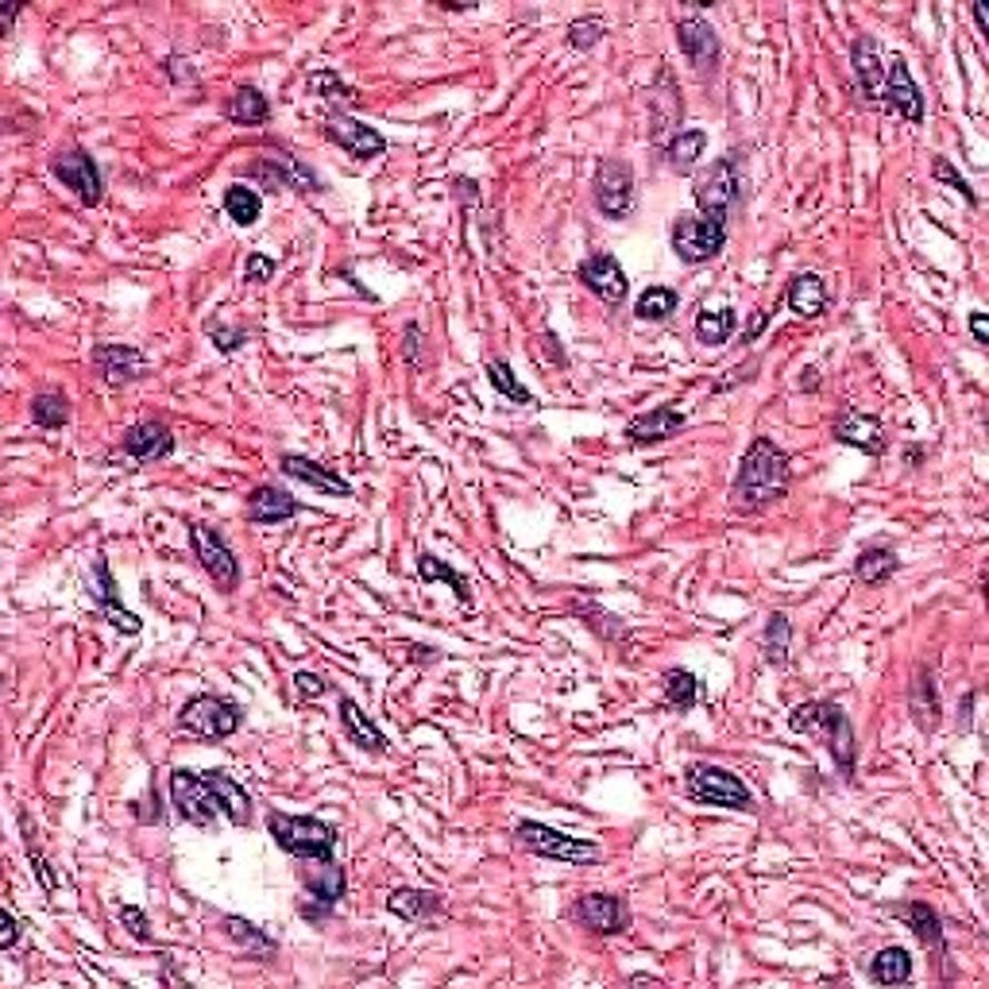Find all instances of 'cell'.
<instances>
[{"label": "cell", "instance_id": "cell-1", "mask_svg": "<svg viewBox=\"0 0 989 989\" xmlns=\"http://www.w3.org/2000/svg\"><path fill=\"white\" fill-rule=\"evenodd\" d=\"M792 488V457L773 441V437H753L750 449L742 452L739 476L731 488V507L742 515L773 507Z\"/></svg>", "mask_w": 989, "mask_h": 989}, {"label": "cell", "instance_id": "cell-2", "mask_svg": "<svg viewBox=\"0 0 989 989\" xmlns=\"http://www.w3.org/2000/svg\"><path fill=\"white\" fill-rule=\"evenodd\" d=\"M789 727L797 735H808V739L823 742L827 753L835 758V766H839V773L855 777V761H858V742H855V727H850L847 711L839 708V703L831 700H808V703H797V708L789 711Z\"/></svg>", "mask_w": 989, "mask_h": 989}, {"label": "cell", "instance_id": "cell-3", "mask_svg": "<svg viewBox=\"0 0 989 989\" xmlns=\"http://www.w3.org/2000/svg\"><path fill=\"white\" fill-rule=\"evenodd\" d=\"M692 198L700 206L703 221L727 224V217L742 206V151H727L703 170L692 186Z\"/></svg>", "mask_w": 989, "mask_h": 989}, {"label": "cell", "instance_id": "cell-4", "mask_svg": "<svg viewBox=\"0 0 989 989\" xmlns=\"http://www.w3.org/2000/svg\"><path fill=\"white\" fill-rule=\"evenodd\" d=\"M267 831L279 842V850L294 858H310V862H321V858H332L337 850V827L318 820V816H287V812H271L267 816Z\"/></svg>", "mask_w": 989, "mask_h": 989}, {"label": "cell", "instance_id": "cell-5", "mask_svg": "<svg viewBox=\"0 0 989 989\" xmlns=\"http://www.w3.org/2000/svg\"><path fill=\"white\" fill-rule=\"evenodd\" d=\"M685 792L696 800V805L731 808V812H753V792L723 766L692 761V766L685 769Z\"/></svg>", "mask_w": 989, "mask_h": 989}, {"label": "cell", "instance_id": "cell-6", "mask_svg": "<svg viewBox=\"0 0 989 989\" xmlns=\"http://www.w3.org/2000/svg\"><path fill=\"white\" fill-rule=\"evenodd\" d=\"M518 842H522L530 855L549 858V862L561 866H596L599 862V847L588 839H577V835L553 831V827L538 823V820H522L515 827Z\"/></svg>", "mask_w": 989, "mask_h": 989}, {"label": "cell", "instance_id": "cell-7", "mask_svg": "<svg viewBox=\"0 0 989 989\" xmlns=\"http://www.w3.org/2000/svg\"><path fill=\"white\" fill-rule=\"evenodd\" d=\"M240 723H244V711H240V703L224 700V696H190V700L182 703V716H178V727L182 731H190L193 739H229V735L240 731Z\"/></svg>", "mask_w": 989, "mask_h": 989}, {"label": "cell", "instance_id": "cell-8", "mask_svg": "<svg viewBox=\"0 0 989 989\" xmlns=\"http://www.w3.org/2000/svg\"><path fill=\"white\" fill-rule=\"evenodd\" d=\"M170 800H174L178 816L193 827H209L217 816H224L221 792L206 773H190V769H174L170 773Z\"/></svg>", "mask_w": 989, "mask_h": 989}, {"label": "cell", "instance_id": "cell-9", "mask_svg": "<svg viewBox=\"0 0 989 989\" xmlns=\"http://www.w3.org/2000/svg\"><path fill=\"white\" fill-rule=\"evenodd\" d=\"M591 198H596V209L611 221H622V217L635 213V167L627 159H599L596 167V182H591Z\"/></svg>", "mask_w": 989, "mask_h": 989}, {"label": "cell", "instance_id": "cell-10", "mask_svg": "<svg viewBox=\"0 0 989 989\" xmlns=\"http://www.w3.org/2000/svg\"><path fill=\"white\" fill-rule=\"evenodd\" d=\"M669 240H672V251H677L680 263L700 267V263L716 259L719 251L727 248V224H716V221H703V217L680 213L677 221H672Z\"/></svg>", "mask_w": 989, "mask_h": 989}, {"label": "cell", "instance_id": "cell-11", "mask_svg": "<svg viewBox=\"0 0 989 989\" xmlns=\"http://www.w3.org/2000/svg\"><path fill=\"white\" fill-rule=\"evenodd\" d=\"M190 546L193 557L201 561V569L209 572V580L217 583L221 591H237L240 588V561L232 557L229 541L206 522H193L190 526Z\"/></svg>", "mask_w": 989, "mask_h": 989}, {"label": "cell", "instance_id": "cell-12", "mask_svg": "<svg viewBox=\"0 0 989 989\" xmlns=\"http://www.w3.org/2000/svg\"><path fill=\"white\" fill-rule=\"evenodd\" d=\"M572 920H577L583 931H591V936L611 939L630 931V905L627 897L619 893H583L577 897V905H572Z\"/></svg>", "mask_w": 989, "mask_h": 989}, {"label": "cell", "instance_id": "cell-13", "mask_svg": "<svg viewBox=\"0 0 989 989\" xmlns=\"http://www.w3.org/2000/svg\"><path fill=\"white\" fill-rule=\"evenodd\" d=\"M51 174L59 178L62 186H67L70 193H74L82 206H101L104 198V182H101V170H97L93 156L82 148L74 151H59V156L51 159Z\"/></svg>", "mask_w": 989, "mask_h": 989}, {"label": "cell", "instance_id": "cell-14", "mask_svg": "<svg viewBox=\"0 0 989 989\" xmlns=\"http://www.w3.org/2000/svg\"><path fill=\"white\" fill-rule=\"evenodd\" d=\"M248 174L256 178L259 186H267V190H274V193H279L282 186H287V190H298V193L321 190L318 174H313V170L306 167L302 159L287 156V151H274V156L256 159V163L248 167Z\"/></svg>", "mask_w": 989, "mask_h": 989}, {"label": "cell", "instance_id": "cell-15", "mask_svg": "<svg viewBox=\"0 0 989 989\" xmlns=\"http://www.w3.org/2000/svg\"><path fill=\"white\" fill-rule=\"evenodd\" d=\"M577 279L599 298V302H607V306H622V302H627V294H630L627 271H622V263L611 256V251H596V256L583 259V263L577 267Z\"/></svg>", "mask_w": 989, "mask_h": 989}, {"label": "cell", "instance_id": "cell-16", "mask_svg": "<svg viewBox=\"0 0 989 989\" xmlns=\"http://www.w3.org/2000/svg\"><path fill=\"white\" fill-rule=\"evenodd\" d=\"M89 363H93L97 379H101L104 387H128L148 376V356L132 344H97Z\"/></svg>", "mask_w": 989, "mask_h": 989}, {"label": "cell", "instance_id": "cell-17", "mask_svg": "<svg viewBox=\"0 0 989 989\" xmlns=\"http://www.w3.org/2000/svg\"><path fill=\"white\" fill-rule=\"evenodd\" d=\"M650 117H653V143L669 148L680 136V117H685V101H680V89L672 82V70L661 67L658 70V86L650 89Z\"/></svg>", "mask_w": 989, "mask_h": 989}, {"label": "cell", "instance_id": "cell-18", "mask_svg": "<svg viewBox=\"0 0 989 989\" xmlns=\"http://www.w3.org/2000/svg\"><path fill=\"white\" fill-rule=\"evenodd\" d=\"M677 47H680V54L692 62V70L700 78L716 74V67H719V36H716V28L703 20V16H685V20L677 23Z\"/></svg>", "mask_w": 989, "mask_h": 989}, {"label": "cell", "instance_id": "cell-19", "mask_svg": "<svg viewBox=\"0 0 989 989\" xmlns=\"http://www.w3.org/2000/svg\"><path fill=\"white\" fill-rule=\"evenodd\" d=\"M831 429H835V441H839V444L862 449L866 457H873V460L889 449V437H886V429H881V421L873 418V413H862L858 407H842L839 413H835Z\"/></svg>", "mask_w": 989, "mask_h": 989}, {"label": "cell", "instance_id": "cell-20", "mask_svg": "<svg viewBox=\"0 0 989 989\" xmlns=\"http://www.w3.org/2000/svg\"><path fill=\"white\" fill-rule=\"evenodd\" d=\"M881 109L905 117L908 124H923V93L912 82V70L905 59H893L886 67V86H881Z\"/></svg>", "mask_w": 989, "mask_h": 989}, {"label": "cell", "instance_id": "cell-21", "mask_svg": "<svg viewBox=\"0 0 989 989\" xmlns=\"http://www.w3.org/2000/svg\"><path fill=\"white\" fill-rule=\"evenodd\" d=\"M326 136L332 143H340V148H344L352 159H360V163L379 159L387 151L383 132H376L371 124H360V120L344 117V112H332V117L326 120Z\"/></svg>", "mask_w": 989, "mask_h": 989}, {"label": "cell", "instance_id": "cell-22", "mask_svg": "<svg viewBox=\"0 0 989 989\" xmlns=\"http://www.w3.org/2000/svg\"><path fill=\"white\" fill-rule=\"evenodd\" d=\"M850 67H855L858 89H862V101L866 104H878V109H881V86H886V67H881L878 39L858 36L855 47H850Z\"/></svg>", "mask_w": 989, "mask_h": 989}, {"label": "cell", "instance_id": "cell-23", "mask_svg": "<svg viewBox=\"0 0 989 989\" xmlns=\"http://www.w3.org/2000/svg\"><path fill=\"white\" fill-rule=\"evenodd\" d=\"M344 886H348L344 866H337V858H321V862L306 873V889H310V897L318 901V908H302L306 920H321V916H329V908L344 897Z\"/></svg>", "mask_w": 989, "mask_h": 989}, {"label": "cell", "instance_id": "cell-24", "mask_svg": "<svg viewBox=\"0 0 989 989\" xmlns=\"http://www.w3.org/2000/svg\"><path fill=\"white\" fill-rule=\"evenodd\" d=\"M688 426V418L677 407H653L650 413H638L627 421V441L630 444H661L669 437H677Z\"/></svg>", "mask_w": 989, "mask_h": 989}, {"label": "cell", "instance_id": "cell-25", "mask_svg": "<svg viewBox=\"0 0 989 989\" xmlns=\"http://www.w3.org/2000/svg\"><path fill=\"white\" fill-rule=\"evenodd\" d=\"M279 468L290 476V480L310 483V488H318L321 494H337V499H348V494H352V483H348L344 476H337L329 464H318V460H310V457L287 452V457L279 460Z\"/></svg>", "mask_w": 989, "mask_h": 989}, {"label": "cell", "instance_id": "cell-26", "mask_svg": "<svg viewBox=\"0 0 989 989\" xmlns=\"http://www.w3.org/2000/svg\"><path fill=\"white\" fill-rule=\"evenodd\" d=\"M124 452L140 464H151V460H167L174 452V433L163 426V421H140L124 433Z\"/></svg>", "mask_w": 989, "mask_h": 989}, {"label": "cell", "instance_id": "cell-27", "mask_svg": "<svg viewBox=\"0 0 989 989\" xmlns=\"http://www.w3.org/2000/svg\"><path fill=\"white\" fill-rule=\"evenodd\" d=\"M294 515H302V502L279 488H256L248 494V522L256 526H282Z\"/></svg>", "mask_w": 989, "mask_h": 989}, {"label": "cell", "instance_id": "cell-28", "mask_svg": "<svg viewBox=\"0 0 989 989\" xmlns=\"http://www.w3.org/2000/svg\"><path fill=\"white\" fill-rule=\"evenodd\" d=\"M908 708H912V719L923 735L939 727V711H943V703H939V685H936V677H931V669H923V665L916 669L912 685H908Z\"/></svg>", "mask_w": 989, "mask_h": 989}, {"label": "cell", "instance_id": "cell-29", "mask_svg": "<svg viewBox=\"0 0 989 989\" xmlns=\"http://www.w3.org/2000/svg\"><path fill=\"white\" fill-rule=\"evenodd\" d=\"M889 912L901 916V920L912 928V936L920 939L923 947H931V951L943 955V920H939V912L931 908L928 901H908V905H889Z\"/></svg>", "mask_w": 989, "mask_h": 989}, {"label": "cell", "instance_id": "cell-30", "mask_svg": "<svg viewBox=\"0 0 989 989\" xmlns=\"http://www.w3.org/2000/svg\"><path fill=\"white\" fill-rule=\"evenodd\" d=\"M340 727H344L348 742H356L360 750H368V753H387V750H391L387 739H383V731H379V727L363 716V708L352 700V696H340Z\"/></svg>", "mask_w": 989, "mask_h": 989}, {"label": "cell", "instance_id": "cell-31", "mask_svg": "<svg viewBox=\"0 0 989 989\" xmlns=\"http://www.w3.org/2000/svg\"><path fill=\"white\" fill-rule=\"evenodd\" d=\"M785 302H789V310L797 313V318H820L827 310V282L816 271L797 274V279L789 282V290H785Z\"/></svg>", "mask_w": 989, "mask_h": 989}, {"label": "cell", "instance_id": "cell-32", "mask_svg": "<svg viewBox=\"0 0 989 989\" xmlns=\"http://www.w3.org/2000/svg\"><path fill=\"white\" fill-rule=\"evenodd\" d=\"M897 569H901V561H897L893 549L886 546H870L858 553L855 561V580L866 583V588H881V583H889L897 577Z\"/></svg>", "mask_w": 989, "mask_h": 989}, {"label": "cell", "instance_id": "cell-33", "mask_svg": "<svg viewBox=\"0 0 989 989\" xmlns=\"http://www.w3.org/2000/svg\"><path fill=\"white\" fill-rule=\"evenodd\" d=\"M387 908L410 923H426L441 912V897L429 893V889H394V893L387 897Z\"/></svg>", "mask_w": 989, "mask_h": 989}, {"label": "cell", "instance_id": "cell-34", "mask_svg": "<svg viewBox=\"0 0 989 989\" xmlns=\"http://www.w3.org/2000/svg\"><path fill=\"white\" fill-rule=\"evenodd\" d=\"M224 112H229L232 124L240 128H259L271 120V104H267V97L259 93V89L251 86H240L237 93L229 97V104H224Z\"/></svg>", "mask_w": 989, "mask_h": 989}, {"label": "cell", "instance_id": "cell-35", "mask_svg": "<svg viewBox=\"0 0 989 989\" xmlns=\"http://www.w3.org/2000/svg\"><path fill=\"white\" fill-rule=\"evenodd\" d=\"M206 777L217 785V792H221V805H224V816H229V823L248 827L251 823V797H248L244 785H240L237 777L221 773V769H209Z\"/></svg>", "mask_w": 989, "mask_h": 989}, {"label": "cell", "instance_id": "cell-36", "mask_svg": "<svg viewBox=\"0 0 989 989\" xmlns=\"http://www.w3.org/2000/svg\"><path fill=\"white\" fill-rule=\"evenodd\" d=\"M870 978L878 986H905L912 978V955L905 947H881L870 959Z\"/></svg>", "mask_w": 989, "mask_h": 989}, {"label": "cell", "instance_id": "cell-37", "mask_svg": "<svg viewBox=\"0 0 989 989\" xmlns=\"http://www.w3.org/2000/svg\"><path fill=\"white\" fill-rule=\"evenodd\" d=\"M735 329H739V313H735L731 306H723V310H703L700 318H696V340L708 348L727 344Z\"/></svg>", "mask_w": 989, "mask_h": 989}, {"label": "cell", "instance_id": "cell-38", "mask_svg": "<svg viewBox=\"0 0 989 989\" xmlns=\"http://www.w3.org/2000/svg\"><path fill=\"white\" fill-rule=\"evenodd\" d=\"M661 685H665V703H669L672 711H680V716L700 703V680H696L688 669H669Z\"/></svg>", "mask_w": 989, "mask_h": 989}, {"label": "cell", "instance_id": "cell-39", "mask_svg": "<svg viewBox=\"0 0 989 989\" xmlns=\"http://www.w3.org/2000/svg\"><path fill=\"white\" fill-rule=\"evenodd\" d=\"M703 151H708V132L692 128V132H680L677 140L665 148V156H669V167L677 170V174H688V170H696Z\"/></svg>", "mask_w": 989, "mask_h": 989}, {"label": "cell", "instance_id": "cell-40", "mask_svg": "<svg viewBox=\"0 0 989 989\" xmlns=\"http://www.w3.org/2000/svg\"><path fill=\"white\" fill-rule=\"evenodd\" d=\"M418 577L426 580V583H433V580H441V583H449L452 591H457V599L464 607H472V588H468V580L460 577L457 569H452V565H444L441 557H433V553H421L418 557Z\"/></svg>", "mask_w": 989, "mask_h": 989}, {"label": "cell", "instance_id": "cell-41", "mask_svg": "<svg viewBox=\"0 0 989 989\" xmlns=\"http://www.w3.org/2000/svg\"><path fill=\"white\" fill-rule=\"evenodd\" d=\"M789 646H792V627H789V615L773 611L766 619V635H761V650H766V661L781 669L789 661Z\"/></svg>", "mask_w": 989, "mask_h": 989}, {"label": "cell", "instance_id": "cell-42", "mask_svg": "<svg viewBox=\"0 0 989 989\" xmlns=\"http://www.w3.org/2000/svg\"><path fill=\"white\" fill-rule=\"evenodd\" d=\"M31 421L39 429H62L70 421V402L62 391H43L31 399Z\"/></svg>", "mask_w": 989, "mask_h": 989}, {"label": "cell", "instance_id": "cell-43", "mask_svg": "<svg viewBox=\"0 0 989 989\" xmlns=\"http://www.w3.org/2000/svg\"><path fill=\"white\" fill-rule=\"evenodd\" d=\"M224 213L248 229V224H256L259 213H263V198H259L251 186H229V190H224Z\"/></svg>", "mask_w": 989, "mask_h": 989}, {"label": "cell", "instance_id": "cell-44", "mask_svg": "<svg viewBox=\"0 0 989 989\" xmlns=\"http://www.w3.org/2000/svg\"><path fill=\"white\" fill-rule=\"evenodd\" d=\"M677 306H680L677 290H669V287H650V290H646V294L635 302V318H638V321H669L672 313H677Z\"/></svg>", "mask_w": 989, "mask_h": 989}, {"label": "cell", "instance_id": "cell-45", "mask_svg": "<svg viewBox=\"0 0 989 989\" xmlns=\"http://www.w3.org/2000/svg\"><path fill=\"white\" fill-rule=\"evenodd\" d=\"M488 379H491V387L502 394V399L518 402V407H533V394L526 391L522 383H518L515 371H510V363H507V360H491V363H488Z\"/></svg>", "mask_w": 989, "mask_h": 989}, {"label": "cell", "instance_id": "cell-46", "mask_svg": "<svg viewBox=\"0 0 989 989\" xmlns=\"http://www.w3.org/2000/svg\"><path fill=\"white\" fill-rule=\"evenodd\" d=\"M20 827H23V847H28V858H31V870H36L39 886H43V893H54V873H51V862L43 858V850H39V839H36V823L28 820V812H20Z\"/></svg>", "mask_w": 989, "mask_h": 989}, {"label": "cell", "instance_id": "cell-47", "mask_svg": "<svg viewBox=\"0 0 989 989\" xmlns=\"http://www.w3.org/2000/svg\"><path fill=\"white\" fill-rule=\"evenodd\" d=\"M224 931H229V936L237 939V943L259 947V951H263V955H271V951H274V939H271V936H263V931H259L256 923L240 920V916H224Z\"/></svg>", "mask_w": 989, "mask_h": 989}, {"label": "cell", "instance_id": "cell-48", "mask_svg": "<svg viewBox=\"0 0 989 989\" xmlns=\"http://www.w3.org/2000/svg\"><path fill=\"white\" fill-rule=\"evenodd\" d=\"M306 89H310V93H318V97H329V101H360V97H356V89L340 82L332 70H318V74H310Z\"/></svg>", "mask_w": 989, "mask_h": 989}, {"label": "cell", "instance_id": "cell-49", "mask_svg": "<svg viewBox=\"0 0 989 989\" xmlns=\"http://www.w3.org/2000/svg\"><path fill=\"white\" fill-rule=\"evenodd\" d=\"M572 607H577V615H580L583 622H588L591 630H596V635L611 638V642H615V638H622V635H627V627H622V622L615 619V615L599 611V607H591V603H588V607H583V603H572Z\"/></svg>", "mask_w": 989, "mask_h": 989}, {"label": "cell", "instance_id": "cell-50", "mask_svg": "<svg viewBox=\"0 0 989 989\" xmlns=\"http://www.w3.org/2000/svg\"><path fill=\"white\" fill-rule=\"evenodd\" d=\"M93 577H97V607L101 611H109V607H120V596H117V583H112V572H109V561L104 557H97L93 565Z\"/></svg>", "mask_w": 989, "mask_h": 989}, {"label": "cell", "instance_id": "cell-51", "mask_svg": "<svg viewBox=\"0 0 989 989\" xmlns=\"http://www.w3.org/2000/svg\"><path fill=\"white\" fill-rule=\"evenodd\" d=\"M931 174H936V182H943V186H951V190H959L962 198L970 201V206H978V198H975V190H970V186H967V178H962L959 170H955L951 163H947L943 156H936V159H931Z\"/></svg>", "mask_w": 989, "mask_h": 989}, {"label": "cell", "instance_id": "cell-52", "mask_svg": "<svg viewBox=\"0 0 989 989\" xmlns=\"http://www.w3.org/2000/svg\"><path fill=\"white\" fill-rule=\"evenodd\" d=\"M603 36H607L603 20H577L569 28V47H577V51H591V47H596Z\"/></svg>", "mask_w": 989, "mask_h": 989}, {"label": "cell", "instance_id": "cell-53", "mask_svg": "<svg viewBox=\"0 0 989 989\" xmlns=\"http://www.w3.org/2000/svg\"><path fill=\"white\" fill-rule=\"evenodd\" d=\"M206 332H209V337H213L217 352H237V348L248 340V332H244V329H229V326H224V321H209Z\"/></svg>", "mask_w": 989, "mask_h": 989}, {"label": "cell", "instance_id": "cell-54", "mask_svg": "<svg viewBox=\"0 0 989 989\" xmlns=\"http://www.w3.org/2000/svg\"><path fill=\"white\" fill-rule=\"evenodd\" d=\"M274 271H279V263H274L271 256H263V251H251L248 263H244V274L248 282H256V287H263V282L274 279Z\"/></svg>", "mask_w": 989, "mask_h": 989}, {"label": "cell", "instance_id": "cell-55", "mask_svg": "<svg viewBox=\"0 0 989 989\" xmlns=\"http://www.w3.org/2000/svg\"><path fill=\"white\" fill-rule=\"evenodd\" d=\"M120 923H124L128 936H132V939H140V943H151V923H148V916H143L136 905L120 908Z\"/></svg>", "mask_w": 989, "mask_h": 989}, {"label": "cell", "instance_id": "cell-56", "mask_svg": "<svg viewBox=\"0 0 989 989\" xmlns=\"http://www.w3.org/2000/svg\"><path fill=\"white\" fill-rule=\"evenodd\" d=\"M294 688H298V692H302V696H310V700H318V696H326V692H329L326 680H321L318 672H310V669L298 672V677H294Z\"/></svg>", "mask_w": 989, "mask_h": 989}, {"label": "cell", "instance_id": "cell-57", "mask_svg": "<svg viewBox=\"0 0 989 989\" xmlns=\"http://www.w3.org/2000/svg\"><path fill=\"white\" fill-rule=\"evenodd\" d=\"M0 923H4V931H0V947L8 951V947L20 939V920L12 916V908H4V912H0Z\"/></svg>", "mask_w": 989, "mask_h": 989}, {"label": "cell", "instance_id": "cell-58", "mask_svg": "<svg viewBox=\"0 0 989 989\" xmlns=\"http://www.w3.org/2000/svg\"><path fill=\"white\" fill-rule=\"evenodd\" d=\"M766 326H769V313L766 310H753L750 313V326H746V332H742L746 344H750V340H758L761 332H766Z\"/></svg>", "mask_w": 989, "mask_h": 989}, {"label": "cell", "instance_id": "cell-59", "mask_svg": "<svg viewBox=\"0 0 989 989\" xmlns=\"http://www.w3.org/2000/svg\"><path fill=\"white\" fill-rule=\"evenodd\" d=\"M970 332H975L978 344H989V321H986V313H982V310L970 313Z\"/></svg>", "mask_w": 989, "mask_h": 989}, {"label": "cell", "instance_id": "cell-60", "mask_svg": "<svg viewBox=\"0 0 989 989\" xmlns=\"http://www.w3.org/2000/svg\"><path fill=\"white\" fill-rule=\"evenodd\" d=\"M970 12H975L978 31H982V36L989 39V4H986V0H975V8H970Z\"/></svg>", "mask_w": 989, "mask_h": 989}, {"label": "cell", "instance_id": "cell-61", "mask_svg": "<svg viewBox=\"0 0 989 989\" xmlns=\"http://www.w3.org/2000/svg\"><path fill=\"white\" fill-rule=\"evenodd\" d=\"M970 708H975V692H967V696H962V719H959V727H962V731H970Z\"/></svg>", "mask_w": 989, "mask_h": 989}]
</instances>
